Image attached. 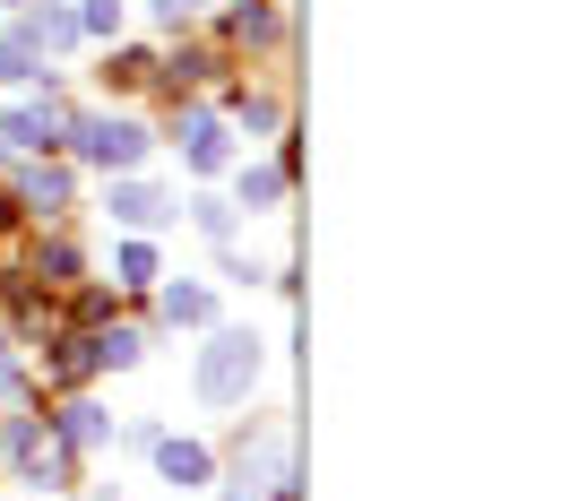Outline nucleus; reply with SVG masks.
<instances>
[{
	"label": "nucleus",
	"mask_w": 561,
	"mask_h": 501,
	"mask_svg": "<svg viewBox=\"0 0 561 501\" xmlns=\"http://www.w3.org/2000/svg\"><path fill=\"white\" fill-rule=\"evenodd\" d=\"M251 380H260V338L251 329H216L208 355H199V398L208 407H242Z\"/></svg>",
	"instance_id": "1"
},
{
	"label": "nucleus",
	"mask_w": 561,
	"mask_h": 501,
	"mask_svg": "<svg viewBox=\"0 0 561 501\" xmlns=\"http://www.w3.org/2000/svg\"><path fill=\"white\" fill-rule=\"evenodd\" d=\"M70 139H78V156H87V164H104V173H130V164L147 156V130H139V122H113V113L70 122Z\"/></svg>",
	"instance_id": "2"
},
{
	"label": "nucleus",
	"mask_w": 561,
	"mask_h": 501,
	"mask_svg": "<svg viewBox=\"0 0 561 501\" xmlns=\"http://www.w3.org/2000/svg\"><path fill=\"white\" fill-rule=\"evenodd\" d=\"M9 458H18L35 485H61V476H70V441H61V432H35V424H9Z\"/></svg>",
	"instance_id": "3"
},
{
	"label": "nucleus",
	"mask_w": 561,
	"mask_h": 501,
	"mask_svg": "<svg viewBox=\"0 0 561 501\" xmlns=\"http://www.w3.org/2000/svg\"><path fill=\"white\" fill-rule=\"evenodd\" d=\"M53 139H70V113L44 95V104H18L9 122H0V147H53Z\"/></svg>",
	"instance_id": "4"
},
{
	"label": "nucleus",
	"mask_w": 561,
	"mask_h": 501,
	"mask_svg": "<svg viewBox=\"0 0 561 501\" xmlns=\"http://www.w3.org/2000/svg\"><path fill=\"white\" fill-rule=\"evenodd\" d=\"M156 467H164V485H182V493L208 485V449H199V441H156Z\"/></svg>",
	"instance_id": "5"
},
{
	"label": "nucleus",
	"mask_w": 561,
	"mask_h": 501,
	"mask_svg": "<svg viewBox=\"0 0 561 501\" xmlns=\"http://www.w3.org/2000/svg\"><path fill=\"white\" fill-rule=\"evenodd\" d=\"M18 35H26L35 53H70V44H78V18H70V9H35Z\"/></svg>",
	"instance_id": "6"
},
{
	"label": "nucleus",
	"mask_w": 561,
	"mask_h": 501,
	"mask_svg": "<svg viewBox=\"0 0 561 501\" xmlns=\"http://www.w3.org/2000/svg\"><path fill=\"white\" fill-rule=\"evenodd\" d=\"M113 216H122V225H164L173 200H164V191H147V182H122V191H113Z\"/></svg>",
	"instance_id": "7"
},
{
	"label": "nucleus",
	"mask_w": 561,
	"mask_h": 501,
	"mask_svg": "<svg viewBox=\"0 0 561 501\" xmlns=\"http://www.w3.org/2000/svg\"><path fill=\"white\" fill-rule=\"evenodd\" d=\"M182 139H191V164H199V173H225V156H233V147H225V130H216L208 113H191V122H182Z\"/></svg>",
	"instance_id": "8"
},
{
	"label": "nucleus",
	"mask_w": 561,
	"mask_h": 501,
	"mask_svg": "<svg viewBox=\"0 0 561 501\" xmlns=\"http://www.w3.org/2000/svg\"><path fill=\"white\" fill-rule=\"evenodd\" d=\"M18 191H26V208H61V200H70V173H61V164H35Z\"/></svg>",
	"instance_id": "9"
},
{
	"label": "nucleus",
	"mask_w": 561,
	"mask_h": 501,
	"mask_svg": "<svg viewBox=\"0 0 561 501\" xmlns=\"http://www.w3.org/2000/svg\"><path fill=\"white\" fill-rule=\"evenodd\" d=\"M61 441H78V449H95V441H104V415H95L87 398H70V407H61Z\"/></svg>",
	"instance_id": "10"
},
{
	"label": "nucleus",
	"mask_w": 561,
	"mask_h": 501,
	"mask_svg": "<svg viewBox=\"0 0 561 501\" xmlns=\"http://www.w3.org/2000/svg\"><path fill=\"white\" fill-rule=\"evenodd\" d=\"M208 311H216V303H208V286H173V294H164V320H182V329H199Z\"/></svg>",
	"instance_id": "11"
},
{
	"label": "nucleus",
	"mask_w": 561,
	"mask_h": 501,
	"mask_svg": "<svg viewBox=\"0 0 561 501\" xmlns=\"http://www.w3.org/2000/svg\"><path fill=\"white\" fill-rule=\"evenodd\" d=\"M277 200H285V173H277V164L242 173V208H277Z\"/></svg>",
	"instance_id": "12"
},
{
	"label": "nucleus",
	"mask_w": 561,
	"mask_h": 501,
	"mask_svg": "<svg viewBox=\"0 0 561 501\" xmlns=\"http://www.w3.org/2000/svg\"><path fill=\"white\" fill-rule=\"evenodd\" d=\"M35 277H44V286H70V277H78V251H70V242H44V251H35Z\"/></svg>",
	"instance_id": "13"
},
{
	"label": "nucleus",
	"mask_w": 561,
	"mask_h": 501,
	"mask_svg": "<svg viewBox=\"0 0 561 501\" xmlns=\"http://www.w3.org/2000/svg\"><path fill=\"white\" fill-rule=\"evenodd\" d=\"M95 372V338H70L61 355H53V380H87Z\"/></svg>",
	"instance_id": "14"
},
{
	"label": "nucleus",
	"mask_w": 561,
	"mask_h": 501,
	"mask_svg": "<svg viewBox=\"0 0 561 501\" xmlns=\"http://www.w3.org/2000/svg\"><path fill=\"white\" fill-rule=\"evenodd\" d=\"M113 26H122V0H87L78 9V35H113Z\"/></svg>",
	"instance_id": "15"
},
{
	"label": "nucleus",
	"mask_w": 561,
	"mask_h": 501,
	"mask_svg": "<svg viewBox=\"0 0 561 501\" xmlns=\"http://www.w3.org/2000/svg\"><path fill=\"white\" fill-rule=\"evenodd\" d=\"M191 208H199V234H208V242H233V208H225V200H191Z\"/></svg>",
	"instance_id": "16"
},
{
	"label": "nucleus",
	"mask_w": 561,
	"mask_h": 501,
	"mask_svg": "<svg viewBox=\"0 0 561 501\" xmlns=\"http://www.w3.org/2000/svg\"><path fill=\"white\" fill-rule=\"evenodd\" d=\"M104 78H113V87H139V78H156V61H147V53H113Z\"/></svg>",
	"instance_id": "17"
},
{
	"label": "nucleus",
	"mask_w": 561,
	"mask_h": 501,
	"mask_svg": "<svg viewBox=\"0 0 561 501\" xmlns=\"http://www.w3.org/2000/svg\"><path fill=\"white\" fill-rule=\"evenodd\" d=\"M147 277H156V251L130 242V251H122V286H147Z\"/></svg>",
	"instance_id": "18"
},
{
	"label": "nucleus",
	"mask_w": 561,
	"mask_h": 501,
	"mask_svg": "<svg viewBox=\"0 0 561 501\" xmlns=\"http://www.w3.org/2000/svg\"><path fill=\"white\" fill-rule=\"evenodd\" d=\"M95 363H139V338H130V329H113V338H95Z\"/></svg>",
	"instance_id": "19"
},
{
	"label": "nucleus",
	"mask_w": 561,
	"mask_h": 501,
	"mask_svg": "<svg viewBox=\"0 0 561 501\" xmlns=\"http://www.w3.org/2000/svg\"><path fill=\"white\" fill-rule=\"evenodd\" d=\"M225 501H260V485H251V476H242V485H233V493H225Z\"/></svg>",
	"instance_id": "20"
},
{
	"label": "nucleus",
	"mask_w": 561,
	"mask_h": 501,
	"mask_svg": "<svg viewBox=\"0 0 561 501\" xmlns=\"http://www.w3.org/2000/svg\"><path fill=\"white\" fill-rule=\"evenodd\" d=\"M0 216H9V200H0Z\"/></svg>",
	"instance_id": "21"
},
{
	"label": "nucleus",
	"mask_w": 561,
	"mask_h": 501,
	"mask_svg": "<svg viewBox=\"0 0 561 501\" xmlns=\"http://www.w3.org/2000/svg\"><path fill=\"white\" fill-rule=\"evenodd\" d=\"M95 501H113V493H95Z\"/></svg>",
	"instance_id": "22"
},
{
	"label": "nucleus",
	"mask_w": 561,
	"mask_h": 501,
	"mask_svg": "<svg viewBox=\"0 0 561 501\" xmlns=\"http://www.w3.org/2000/svg\"><path fill=\"white\" fill-rule=\"evenodd\" d=\"M182 9H191V0H182Z\"/></svg>",
	"instance_id": "23"
}]
</instances>
